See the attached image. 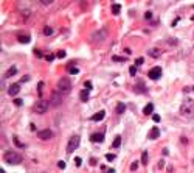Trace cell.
I'll return each mask as SVG.
<instances>
[{"instance_id":"60d3db41","label":"cell","mask_w":194,"mask_h":173,"mask_svg":"<svg viewBox=\"0 0 194 173\" xmlns=\"http://www.w3.org/2000/svg\"><path fill=\"white\" fill-rule=\"evenodd\" d=\"M107 173H115V170H107Z\"/></svg>"},{"instance_id":"d590c367","label":"cell","mask_w":194,"mask_h":173,"mask_svg":"<svg viewBox=\"0 0 194 173\" xmlns=\"http://www.w3.org/2000/svg\"><path fill=\"white\" fill-rule=\"evenodd\" d=\"M84 86H86V89H87V90H90V89H92V83H90V81H86Z\"/></svg>"},{"instance_id":"7402d4cb","label":"cell","mask_w":194,"mask_h":173,"mask_svg":"<svg viewBox=\"0 0 194 173\" xmlns=\"http://www.w3.org/2000/svg\"><path fill=\"white\" fill-rule=\"evenodd\" d=\"M147 162H149V159H147V151H143V154H141V164H143V165H147Z\"/></svg>"},{"instance_id":"ab89813d","label":"cell","mask_w":194,"mask_h":173,"mask_svg":"<svg viewBox=\"0 0 194 173\" xmlns=\"http://www.w3.org/2000/svg\"><path fill=\"white\" fill-rule=\"evenodd\" d=\"M54 59V56H51V55H50V56H47V61H53Z\"/></svg>"},{"instance_id":"5bb4252c","label":"cell","mask_w":194,"mask_h":173,"mask_svg":"<svg viewBox=\"0 0 194 173\" xmlns=\"http://www.w3.org/2000/svg\"><path fill=\"white\" fill-rule=\"evenodd\" d=\"M104 115H106V112H104V111H99V112H96V114L92 115V120H93V122H99V120H103V119H104Z\"/></svg>"},{"instance_id":"1f68e13d","label":"cell","mask_w":194,"mask_h":173,"mask_svg":"<svg viewBox=\"0 0 194 173\" xmlns=\"http://www.w3.org/2000/svg\"><path fill=\"white\" fill-rule=\"evenodd\" d=\"M14 105H16V106H22V105H23V102H22L20 98H14Z\"/></svg>"},{"instance_id":"7a4b0ae2","label":"cell","mask_w":194,"mask_h":173,"mask_svg":"<svg viewBox=\"0 0 194 173\" xmlns=\"http://www.w3.org/2000/svg\"><path fill=\"white\" fill-rule=\"evenodd\" d=\"M3 158H5V161H6L8 164H11V165H17V164H20V162H22V156H20L19 153L13 151V150L5 151Z\"/></svg>"},{"instance_id":"9c48e42d","label":"cell","mask_w":194,"mask_h":173,"mask_svg":"<svg viewBox=\"0 0 194 173\" xmlns=\"http://www.w3.org/2000/svg\"><path fill=\"white\" fill-rule=\"evenodd\" d=\"M162 77V67H152L149 70V78L151 80H159Z\"/></svg>"},{"instance_id":"b9f144b4","label":"cell","mask_w":194,"mask_h":173,"mask_svg":"<svg viewBox=\"0 0 194 173\" xmlns=\"http://www.w3.org/2000/svg\"><path fill=\"white\" fill-rule=\"evenodd\" d=\"M0 173H6V171H5V170H3V168H0Z\"/></svg>"},{"instance_id":"6da1fadb","label":"cell","mask_w":194,"mask_h":173,"mask_svg":"<svg viewBox=\"0 0 194 173\" xmlns=\"http://www.w3.org/2000/svg\"><path fill=\"white\" fill-rule=\"evenodd\" d=\"M180 114L185 117H192L194 115V100L186 98L185 102L180 105Z\"/></svg>"},{"instance_id":"d6a6232c","label":"cell","mask_w":194,"mask_h":173,"mask_svg":"<svg viewBox=\"0 0 194 173\" xmlns=\"http://www.w3.org/2000/svg\"><path fill=\"white\" fill-rule=\"evenodd\" d=\"M75 164H76V167H81V164H82V159H81V158H76V159H75Z\"/></svg>"},{"instance_id":"d6986e66","label":"cell","mask_w":194,"mask_h":173,"mask_svg":"<svg viewBox=\"0 0 194 173\" xmlns=\"http://www.w3.org/2000/svg\"><path fill=\"white\" fill-rule=\"evenodd\" d=\"M79 97H81V102H87V100H89V90H87V89H84V90H81V94H79Z\"/></svg>"},{"instance_id":"4dcf8cb0","label":"cell","mask_w":194,"mask_h":173,"mask_svg":"<svg viewBox=\"0 0 194 173\" xmlns=\"http://www.w3.org/2000/svg\"><path fill=\"white\" fill-rule=\"evenodd\" d=\"M144 19H146V20L152 19V13H151V11H146V13H144Z\"/></svg>"},{"instance_id":"f546056e","label":"cell","mask_w":194,"mask_h":173,"mask_svg":"<svg viewBox=\"0 0 194 173\" xmlns=\"http://www.w3.org/2000/svg\"><path fill=\"white\" fill-rule=\"evenodd\" d=\"M129 72H131V75H132V77H134V75H137V67H135V66H131Z\"/></svg>"},{"instance_id":"30bf717a","label":"cell","mask_w":194,"mask_h":173,"mask_svg":"<svg viewBox=\"0 0 194 173\" xmlns=\"http://www.w3.org/2000/svg\"><path fill=\"white\" fill-rule=\"evenodd\" d=\"M19 92H20V84H11L10 87H8V94H10L11 97H16Z\"/></svg>"},{"instance_id":"484cf974","label":"cell","mask_w":194,"mask_h":173,"mask_svg":"<svg viewBox=\"0 0 194 173\" xmlns=\"http://www.w3.org/2000/svg\"><path fill=\"white\" fill-rule=\"evenodd\" d=\"M106 159H107V161H110V162H112V161H115V154H112V153H107V154H106Z\"/></svg>"},{"instance_id":"cb8c5ba5","label":"cell","mask_w":194,"mask_h":173,"mask_svg":"<svg viewBox=\"0 0 194 173\" xmlns=\"http://www.w3.org/2000/svg\"><path fill=\"white\" fill-rule=\"evenodd\" d=\"M67 69H68V73H71V75H78L79 73V70L76 67H67Z\"/></svg>"},{"instance_id":"e575fe53","label":"cell","mask_w":194,"mask_h":173,"mask_svg":"<svg viewBox=\"0 0 194 173\" xmlns=\"http://www.w3.org/2000/svg\"><path fill=\"white\" fill-rule=\"evenodd\" d=\"M58 167H59V168H65V162H64V161H59V162H58Z\"/></svg>"},{"instance_id":"7bdbcfd3","label":"cell","mask_w":194,"mask_h":173,"mask_svg":"<svg viewBox=\"0 0 194 173\" xmlns=\"http://www.w3.org/2000/svg\"><path fill=\"white\" fill-rule=\"evenodd\" d=\"M192 89H194V87H192Z\"/></svg>"},{"instance_id":"603a6c76","label":"cell","mask_w":194,"mask_h":173,"mask_svg":"<svg viewBox=\"0 0 194 173\" xmlns=\"http://www.w3.org/2000/svg\"><path fill=\"white\" fill-rule=\"evenodd\" d=\"M112 61H117V62H124V61H127L126 58H123V56H117V55H113L112 56Z\"/></svg>"},{"instance_id":"277c9868","label":"cell","mask_w":194,"mask_h":173,"mask_svg":"<svg viewBox=\"0 0 194 173\" xmlns=\"http://www.w3.org/2000/svg\"><path fill=\"white\" fill-rule=\"evenodd\" d=\"M48 108H50V103L47 102V100L41 98V100H37V102H36V105H34V112H36V114H44V112L48 111Z\"/></svg>"},{"instance_id":"4316f807","label":"cell","mask_w":194,"mask_h":173,"mask_svg":"<svg viewBox=\"0 0 194 173\" xmlns=\"http://www.w3.org/2000/svg\"><path fill=\"white\" fill-rule=\"evenodd\" d=\"M137 168H138V161H134V162L131 164V170H132V171H135Z\"/></svg>"},{"instance_id":"8d00e7d4","label":"cell","mask_w":194,"mask_h":173,"mask_svg":"<svg viewBox=\"0 0 194 173\" xmlns=\"http://www.w3.org/2000/svg\"><path fill=\"white\" fill-rule=\"evenodd\" d=\"M64 56H65V52H58V58H64Z\"/></svg>"},{"instance_id":"9a60e30c","label":"cell","mask_w":194,"mask_h":173,"mask_svg":"<svg viewBox=\"0 0 194 173\" xmlns=\"http://www.w3.org/2000/svg\"><path fill=\"white\" fill-rule=\"evenodd\" d=\"M152 111H154V105H152V103H147V105L143 108V114H144V115L152 114Z\"/></svg>"},{"instance_id":"ba28073f","label":"cell","mask_w":194,"mask_h":173,"mask_svg":"<svg viewBox=\"0 0 194 173\" xmlns=\"http://www.w3.org/2000/svg\"><path fill=\"white\" fill-rule=\"evenodd\" d=\"M37 137L42 139V140H48V139L53 137V131L51 130H42V131L37 133Z\"/></svg>"},{"instance_id":"8fae6325","label":"cell","mask_w":194,"mask_h":173,"mask_svg":"<svg viewBox=\"0 0 194 173\" xmlns=\"http://www.w3.org/2000/svg\"><path fill=\"white\" fill-rule=\"evenodd\" d=\"M90 140H92V142H96V143H98V142H103V140H104V136L101 134V133H95V134L90 136Z\"/></svg>"},{"instance_id":"f1b7e54d","label":"cell","mask_w":194,"mask_h":173,"mask_svg":"<svg viewBox=\"0 0 194 173\" xmlns=\"http://www.w3.org/2000/svg\"><path fill=\"white\" fill-rule=\"evenodd\" d=\"M14 143L17 145V147H20V148H23V147H25V145H23V143H22L19 139H17V137H14Z\"/></svg>"},{"instance_id":"4fadbf2b","label":"cell","mask_w":194,"mask_h":173,"mask_svg":"<svg viewBox=\"0 0 194 173\" xmlns=\"http://www.w3.org/2000/svg\"><path fill=\"white\" fill-rule=\"evenodd\" d=\"M159 136H160V130L157 128V126H154V128L149 131V136H147V137H149V139H157Z\"/></svg>"},{"instance_id":"ac0fdd59","label":"cell","mask_w":194,"mask_h":173,"mask_svg":"<svg viewBox=\"0 0 194 173\" xmlns=\"http://www.w3.org/2000/svg\"><path fill=\"white\" fill-rule=\"evenodd\" d=\"M120 145H121V136H115V139L112 142V147L113 148H120Z\"/></svg>"},{"instance_id":"7c38bea8","label":"cell","mask_w":194,"mask_h":173,"mask_svg":"<svg viewBox=\"0 0 194 173\" xmlns=\"http://www.w3.org/2000/svg\"><path fill=\"white\" fill-rule=\"evenodd\" d=\"M16 73H17V67H16V66H11L10 69L5 72V78H11V77H14Z\"/></svg>"},{"instance_id":"ffe728a7","label":"cell","mask_w":194,"mask_h":173,"mask_svg":"<svg viewBox=\"0 0 194 173\" xmlns=\"http://www.w3.org/2000/svg\"><path fill=\"white\" fill-rule=\"evenodd\" d=\"M124 111H126V105H124V103H118V105H117V112H118V114H123Z\"/></svg>"},{"instance_id":"f35d334b","label":"cell","mask_w":194,"mask_h":173,"mask_svg":"<svg viewBox=\"0 0 194 173\" xmlns=\"http://www.w3.org/2000/svg\"><path fill=\"white\" fill-rule=\"evenodd\" d=\"M90 165H96V159H90Z\"/></svg>"},{"instance_id":"2e32d148","label":"cell","mask_w":194,"mask_h":173,"mask_svg":"<svg viewBox=\"0 0 194 173\" xmlns=\"http://www.w3.org/2000/svg\"><path fill=\"white\" fill-rule=\"evenodd\" d=\"M160 53H162L160 48H151L149 52H147V55H149V56H152V58H159Z\"/></svg>"},{"instance_id":"e0dca14e","label":"cell","mask_w":194,"mask_h":173,"mask_svg":"<svg viewBox=\"0 0 194 173\" xmlns=\"http://www.w3.org/2000/svg\"><path fill=\"white\" fill-rule=\"evenodd\" d=\"M17 39H19V42H20V44H28V42L31 41V38H30L28 34H20Z\"/></svg>"},{"instance_id":"44dd1931","label":"cell","mask_w":194,"mask_h":173,"mask_svg":"<svg viewBox=\"0 0 194 173\" xmlns=\"http://www.w3.org/2000/svg\"><path fill=\"white\" fill-rule=\"evenodd\" d=\"M120 10H121V6H120V3H113L112 5V13L117 16V14H120Z\"/></svg>"},{"instance_id":"74e56055","label":"cell","mask_w":194,"mask_h":173,"mask_svg":"<svg viewBox=\"0 0 194 173\" xmlns=\"http://www.w3.org/2000/svg\"><path fill=\"white\" fill-rule=\"evenodd\" d=\"M42 87H44V83H39V84H37V90H39V94L42 92Z\"/></svg>"},{"instance_id":"8992f818","label":"cell","mask_w":194,"mask_h":173,"mask_svg":"<svg viewBox=\"0 0 194 173\" xmlns=\"http://www.w3.org/2000/svg\"><path fill=\"white\" fill-rule=\"evenodd\" d=\"M50 105H51L53 108L61 106V105H62V94H61V92H53V94H51V102H50Z\"/></svg>"},{"instance_id":"836d02e7","label":"cell","mask_w":194,"mask_h":173,"mask_svg":"<svg viewBox=\"0 0 194 173\" xmlns=\"http://www.w3.org/2000/svg\"><path fill=\"white\" fill-rule=\"evenodd\" d=\"M152 119H154V122H160V115L159 114H152Z\"/></svg>"},{"instance_id":"83f0119b","label":"cell","mask_w":194,"mask_h":173,"mask_svg":"<svg viewBox=\"0 0 194 173\" xmlns=\"http://www.w3.org/2000/svg\"><path fill=\"white\" fill-rule=\"evenodd\" d=\"M143 62H144V59H143V58H137V59H135V67H138V66H141Z\"/></svg>"},{"instance_id":"3957f363","label":"cell","mask_w":194,"mask_h":173,"mask_svg":"<svg viewBox=\"0 0 194 173\" xmlns=\"http://www.w3.org/2000/svg\"><path fill=\"white\" fill-rule=\"evenodd\" d=\"M70 90H71V81L68 78H65V77H62L58 81V92H61L62 95H65V94L70 92Z\"/></svg>"},{"instance_id":"52a82bcc","label":"cell","mask_w":194,"mask_h":173,"mask_svg":"<svg viewBox=\"0 0 194 173\" xmlns=\"http://www.w3.org/2000/svg\"><path fill=\"white\" fill-rule=\"evenodd\" d=\"M107 38V30H99V31H96L93 36H92V42H101V41H104Z\"/></svg>"},{"instance_id":"5b68a950","label":"cell","mask_w":194,"mask_h":173,"mask_svg":"<svg viewBox=\"0 0 194 173\" xmlns=\"http://www.w3.org/2000/svg\"><path fill=\"white\" fill-rule=\"evenodd\" d=\"M79 142H81V139H79V136H71L70 137V140H68V143H67V153H73L78 147H79Z\"/></svg>"},{"instance_id":"d4e9b609","label":"cell","mask_w":194,"mask_h":173,"mask_svg":"<svg viewBox=\"0 0 194 173\" xmlns=\"http://www.w3.org/2000/svg\"><path fill=\"white\" fill-rule=\"evenodd\" d=\"M44 34L45 36H50V34H53V30L50 28V27H45V28H44Z\"/></svg>"}]
</instances>
